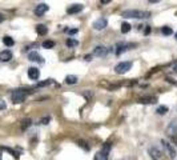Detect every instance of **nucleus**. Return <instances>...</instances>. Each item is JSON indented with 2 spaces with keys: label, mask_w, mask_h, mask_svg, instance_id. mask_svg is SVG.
Returning a JSON list of instances; mask_svg holds the SVG:
<instances>
[{
  "label": "nucleus",
  "mask_w": 177,
  "mask_h": 160,
  "mask_svg": "<svg viewBox=\"0 0 177 160\" xmlns=\"http://www.w3.org/2000/svg\"><path fill=\"white\" fill-rule=\"evenodd\" d=\"M151 12H145V11H138V9H127L123 12V17L127 19H144V17H149Z\"/></svg>",
  "instance_id": "1"
},
{
  "label": "nucleus",
  "mask_w": 177,
  "mask_h": 160,
  "mask_svg": "<svg viewBox=\"0 0 177 160\" xmlns=\"http://www.w3.org/2000/svg\"><path fill=\"white\" fill-rule=\"evenodd\" d=\"M162 144H164V147H165V149L168 151V153H169V156L173 159L175 156H176V151L173 149V147H172V145L168 143V142H165V140H162Z\"/></svg>",
  "instance_id": "13"
},
{
  "label": "nucleus",
  "mask_w": 177,
  "mask_h": 160,
  "mask_svg": "<svg viewBox=\"0 0 177 160\" xmlns=\"http://www.w3.org/2000/svg\"><path fill=\"white\" fill-rule=\"evenodd\" d=\"M95 160H108V156L104 155V153H101V152H99V153H96Z\"/></svg>",
  "instance_id": "24"
},
{
  "label": "nucleus",
  "mask_w": 177,
  "mask_h": 160,
  "mask_svg": "<svg viewBox=\"0 0 177 160\" xmlns=\"http://www.w3.org/2000/svg\"><path fill=\"white\" fill-rule=\"evenodd\" d=\"M107 24H108V21H107L105 17H99L97 20L93 21V28H95L96 31H101L107 27Z\"/></svg>",
  "instance_id": "4"
},
{
  "label": "nucleus",
  "mask_w": 177,
  "mask_h": 160,
  "mask_svg": "<svg viewBox=\"0 0 177 160\" xmlns=\"http://www.w3.org/2000/svg\"><path fill=\"white\" fill-rule=\"evenodd\" d=\"M168 111H169V110H168L166 106H160V107L157 108V114H158V115H165Z\"/></svg>",
  "instance_id": "22"
},
{
  "label": "nucleus",
  "mask_w": 177,
  "mask_h": 160,
  "mask_svg": "<svg viewBox=\"0 0 177 160\" xmlns=\"http://www.w3.org/2000/svg\"><path fill=\"white\" fill-rule=\"evenodd\" d=\"M31 124H32L31 119H24V120L21 121V129H23V131H24V129H27V128H28V127H30Z\"/></svg>",
  "instance_id": "21"
},
{
  "label": "nucleus",
  "mask_w": 177,
  "mask_h": 160,
  "mask_svg": "<svg viewBox=\"0 0 177 160\" xmlns=\"http://www.w3.org/2000/svg\"><path fill=\"white\" fill-rule=\"evenodd\" d=\"M148 153L151 155V158L153 160H158L162 156V152L160 151V148H157V147H151V148H149V151H148Z\"/></svg>",
  "instance_id": "7"
},
{
  "label": "nucleus",
  "mask_w": 177,
  "mask_h": 160,
  "mask_svg": "<svg viewBox=\"0 0 177 160\" xmlns=\"http://www.w3.org/2000/svg\"><path fill=\"white\" fill-rule=\"evenodd\" d=\"M52 83V79H48V80H45V82L43 83H39V87H44V86H48V84Z\"/></svg>",
  "instance_id": "26"
},
{
  "label": "nucleus",
  "mask_w": 177,
  "mask_h": 160,
  "mask_svg": "<svg viewBox=\"0 0 177 160\" xmlns=\"http://www.w3.org/2000/svg\"><path fill=\"white\" fill-rule=\"evenodd\" d=\"M3 20H4V16H3V15H2V13H0V23H2V21H3Z\"/></svg>",
  "instance_id": "35"
},
{
  "label": "nucleus",
  "mask_w": 177,
  "mask_h": 160,
  "mask_svg": "<svg viewBox=\"0 0 177 160\" xmlns=\"http://www.w3.org/2000/svg\"><path fill=\"white\" fill-rule=\"evenodd\" d=\"M83 11V6L81 4H73V6H71L68 9H67V12L69 13V15H75V13H79V12H81Z\"/></svg>",
  "instance_id": "11"
},
{
  "label": "nucleus",
  "mask_w": 177,
  "mask_h": 160,
  "mask_svg": "<svg viewBox=\"0 0 177 160\" xmlns=\"http://www.w3.org/2000/svg\"><path fill=\"white\" fill-rule=\"evenodd\" d=\"M87 143H84V142H80V145H83L84 148H85V151H88V149H89V147H88V145H85Z\"/></svg>",
  "instance_id": "29"
},
{
  "label": "nucleus",
  "mask_w": 177,
  "mask_h": 160,
  "mask_svg": "<svg viewBox=\"0 0 177 160\" xmlns=\"http://www.w3.org/2000/svg\"><path fill=\"white\" fill-rule=\"evenodd\" d=\"M0 160H2V159H0Z\"/></svg>",
  "instance_id": "37"
},
{
  "label": "nucleus",
  "mask_w": 177,
  "mask_h": 160,
  "mask_svg": "<svg viewBox=\"0 0 177 160\" xmlns=\"http://www.w3.org/2000/svg\"><path fill=\"white\" fill-rule=\"evenodd\" d=\"M67 45L68 47H77L79 45V41L75 40V39H67Z\"/></svg>",
  "instance_id": "23"
},
{
  "label": "nucleus",
  "mask_w": 177,
  "mask_h": 160,
  "mask_svg": "<svg viewBox=\"0 0 177 160\" xmlns=\"http://www.w3.org/2000/svg\"><path fill=\"white\" fill-rule=\"evenodd\" d=\"M41 45H43V48L49 49V48H53V47H55V41H52V40H44Z\"/></svg>",
  "instance_id": "19"
},
{
  "label": "nucleus",
  "mask_w": 177,
  "mask_h": 160,
  "mask_svg": "<svg viewBox=\"0 0 177 160\" xmlns=\"http://www.w3.org/2000/svg\"><path fill=\"white\" fill-rule=\"evenodd\" d=\"M48 6H47L45 3H41V4H39L36 8H35V15L36 16H41V15H44V13L48 11Z\"/></svg>",
  "instance_id": "9"
},
{
  "label": "nucleus",
  "mask_w": 177,
  "mask_h": 160,
  "mask_svg": "<svg viewBox=\"0 0 177 160\" xmlns=\"http://www.w3.org/2000/svg\"><path fill=\"white\" fill-rule=\"evenodd\" d=\"M149 32H151V28H149V27L147 26V28H145V31H144V34H145V35H148V34H149Z\"/></svg>",
  "instance_id": "30"
},
{
  "label": "nucleus",
  "mask_w": 177,
  "mask_h": 160,
  "mask_svg": "<svg viewBox=\"0 0 177 160\" xmlns=\"http://www.w3.org/2000/svg\"><path fill=\"white\" fill-rule=\"evenodd\" d=\"M173 72H175V73H177V64H175V65H173Z\"/></svg>",
  "instance_id": "33"
},
{
  "label": "nucleus",
  "mask_w": 177,
  "mask_h": 160,
  "mask_svg": "<svg viewBox=\"0 0 177 160\" xmlns=\"http://www.w3.org/2000/svg\"><path fill=\"white\" fill-rule=\"evenodd\" d=\"M49 121H51V117L47 116V117H44V119H41V124H48Z\"/></svg>",
  "instance_id": "27"
},
{
  "label": "nucleus",
  "mask_w": 177,
  "mask_h": 160,
  "mask_svg": "<svg viewBox=\"0 0 177 160\" xmlns=\"http://www.w3.org/2000/svg\"><path fill=\"white\" fill-rule=\"evenodd\" d=\"M176 39H177V32H176Z\"/></svg>",
  "instance_id": "36"
},
{
  "label": "nucleus",
  "mask_w": 177,
  "mask_h": 160,
  "mask_svg": "<svg viewBox=\"0 0 177 160\" xmlns=\"http://www.w3.org/2000/svg\"><path fill=\"white\" fill-rule=\"evenodd\" d=\"M3 43L6 44L7 47H12L13 44H15V41H13V39L11 36H4L3 37Z\"/></svg>",
  "instance_id": "18"
},
{
  "label": "nucleus",
  "mask_w": 177,
  "mask_h": 160,
  "mask_svg": "<svg viewBox=\"0 0 177 160\" xmlns=\"http://www.w3.org/2000/svg\"><path fill=\"white\" fill-rule=\"evenodd\" d=\"M127 47L128 44H125V43H117L116 44V55H121L124 51H127Z\"/></svg>",
  "instance_id": "14"
},
{
  "label": "nucleus",
  "mask_w": 177,
  "mask_h": 160,
  "mask_svg": "<svg viewBox=\"0 0 177 160\" xmlns=\"http://www.w3.org/2000/svg\"><path fill=\"white\" fill-rule=\"evenodd\" d=\"M161 32H162V35H172V28L170 27H162Z\"/></svg>",
  "instance_id": "25"
},
{
  "label": "nucleus",
  "mask_w": 177,
  "mask_h": 160,
  "mask_svg": "<svg viewBox=\"0 0 177 160\" xmlns=\"http://www.w3.org/2000/svg\"><path fill=\"white\" fill-rule=\"evenodd\" d=\"M130 68H132V63L130 62H121L115 67V71L119 75H124V73H127Z\"/></svg>",
  "instance_id": "3"
},
{
  "label": "nucleus",
  "mask_w": 177,
  "mask_h": 160,
  "mask_svg": "<svg viewBox=\"0 0 177 160\" xmlns=\"http://www.w3.org/2000/svg\"><path fill=\"white\" fill-rule=\"evenodd\" d=\"M28 59H30L31 62H39V63H44L43 56H40V55H39V52H36V51H32V52L28 54Z\"/></svg>",
  "instance_id": "8"
},
{
  "label": "nucleus",
  "mask_w": 177,
  "mask_h": 160,
  "mask_svg": "<svg viewBox=\"0 0 177 160\" xmlns=\"http://www.w3.org/2000/svg\"><path fill=\"white\" fill-rule=\"evenodd\" d=\"M93 55L99 56V58H105V56L108 55V48H105V47H102V45H97V47H95V49H93Z\"/></svg>",
  "instance_id": "5"
},
{
  "label": "nucleus",
  "mask_w": 177,
  "mask_h": 160,
  "mask_svg": "<svg viewBox=\"0 0 177 160\" xmlns=\"http://www.w3.org/2000/svg\"><path fill=\"white\" fill-rule=\"evenodd\" d=\"M157 99L156 97H143L140 99V103H143V104H153V103H156Z\"/></svg>",
  "instance_id": "16"
},
{
  "label": "nucleus",
  "mask_w": 177,
  "mask_h": 160,
  "mask_svg": "<svg viewBox=\"0 0 177 160\" xmlns=\"http://www.w3.org/2000/svg\"><path fill=\"white\" fill-rule=\"evenodd\" d=\"M109 0H101V4H108Z\"/></svg>",
  "instance_id": "34"
},
{
  "label": "nucleus",
  "mask_w": 177,
  "mask_h": 160,
  "mask_svg": "<svg viewBox=\"0 0 177 160\" xmlns=\"http://www.w3.org/2000/svg\"><path fill=\"white\" fill-rule=\"evenodd\" d=\"M11 59H12L11 51L6 49V51H2V52H0V62H9Z\"/></svg>",
  "instance_id": "12"
},
{
  "label": "nucleus",
  "mask_w": 177,
  "mask_h": 160,
  "mask_svg": "<svg viewBox=\"0 0 177 160\" xmlns=\"http://www.w3.org/2000/svg\"><path fill=\"white\" fill-rule=\"evenodd\" d=\"M85 60H88V62H89V60H92V56H91V55H87V56H85Z\"/></svg>",
  "instance_id": "32"
},
{
  "label": "nucleus",
  "mask_w": 177,
  "mask_h": 160,
  "mask_svg": "<svg viewBox=\"0 0 177 160\" xmlns=\"http://www.w3.org/2000/svg\"><path fill=\"white\" fill-rule=\"evenodd\" d=\"M65 83L67 84H76L77 83V76H75V75H68V76L65 78Z\"/></svg>",
  "instance_id": "17"
},
{
  "label": "nucleus",
  "mask_w": 177,
  "mask_h": 160,
  "mask_svg": "<svg viewBox=\"0 0 177 160\" xmlns=\"http://www.w3.org/2000/svg\"><path fill=\"white\" fill-rule=\"evenodd\" d=\"M7 108V104H6V101L4 100H2V99H0V110H6Z\"/></svg>",
  "instance_id": "28"
},
{
  "label": "nucleus",
  "mask_w": 177,
  "mask_h": 160,
  "mask_svg": "<svg viewBox=\"0 0 177 160\" xmlns=\"http://www.w3.org/2000/svg\"><path fill=\"white\" fill-rule=\"evenodd\" d=\"M69 34H71V35H75V34H77V30H71V31H69Z\"/></svg>",
  "instance_id": "31"
},
{
  "label": "nucleus",
  "mask_w": 177,
  "mask_h": 160,
  "mask_svg": "<svg viewBox=\"0 0 177 160\" xmlns=\"http://www.w3.org/2000/svg\"><path fill=\"white\" fill-rule=\"evenodd\" d=\"M36 31H37V34L39 35H47V32H48V28H47L44 24H39L36 27Z\"/></svg>",
  "instance_id": "15"
},
{
  "label": "nucleus",
  "mask_w": 177,
  "mask_h": 160,
  "mask_svg": "<svg viewBox=\"0 0 177 160\" xmlns=\"http://www.w3.org/2000/svg\"><path fill=\"white\" fill-rule=\"evenodd\" d=\"M129 31H130L129 23H123V24H121V32H123V34H128Z\"/></svg>",
  "instance_id": "20"
},
{
  "label": "nucleus",
  "mask_w": 177,
  "mask_h": 160,
  "mask_svg": "<svg viewBox=\"0 0 177 160\" xmlns=\"http://www.w3.org/2000/svg\"><path fill=\"white\" fill-rule=\"evenodd\" d=\"M28 76H30L31 80H37L40 76V71L35 67H31V68H28Z\"/></svg>",
  "instance_id": "10"
},
{
  "label": "nucleus",
  "mask_w": 177,
  "mask_h": 160,
  "mask_svg": "<svg viewBox=\"0 0 177 160\" xmlns=\"http://www.w3.org/2000/svg\"><path fill=\"white\" fill-rule=\"evenodd\" d=\"M166 134L169 136H175L177 134V119H173L166 127Z\"/></svg>",
  "instance_id": "6"
},
{
  "label": "nucleus",
  "mask_w": 177,
  "mask_h": 160,
  "mask_svg": "<svg viewBox=\"0 0 177 160\" xmlns=\"http://www.w3.org/2000/svg\"><path fill=\"white\" fill-rule=\"evenodd\" d=\"M27 97V92L24 89H15L12 93H11V99L15 104H19V103H23Z\"/></svg>",
  "instance_id": "2"
}]
</instances>
